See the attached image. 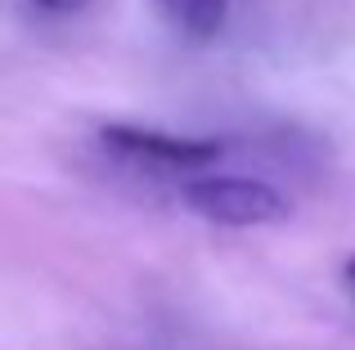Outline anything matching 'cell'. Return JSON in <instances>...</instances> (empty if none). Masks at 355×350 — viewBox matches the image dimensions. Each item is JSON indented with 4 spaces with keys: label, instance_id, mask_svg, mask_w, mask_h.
<instances>
[{
    "label": "cell",
    "instance_id": "obj_1",
    "mask_svg": "<svg viewBox=\"0 0 355 350\" xmlns=\"http://www.w3.org/2000/svg\"><path fill=\"white\" fill-rule=\"evenodd\" d=\"M180 202L207 225L261 229L293 216V202L257 175H198L180 184Z\"/></svg>",
    "mask_w": 355,
    "mask_h": 350
},
{
    "label": "cell",
    "instance_id": "obj_2",
    "mask_svg": "<svg viewBox=\"0 0 355 350\" xmlns=\"http://www.w3.org/2000/svg\"><path fill=\"white\" fill-rule=\"evenodd\" d=\"M99 144H104L117 162H126V167L162 171V175L202 171V167L225 158V144L220 140L166 135V131H148V126H104V131H99Z\"/></svg>",
    "mask_w": 355,
    "mask_h": 350
},
{
    "label": "cell",
    "instance_id": "obj_3",
    "mask_svg": "<svg viewBox=\"0 0 355 350\" xmlns=\"http://www.w3.org/2000/svg\"><path fill=\"white\" fill-rule=\"evenodd\" d=\"M157 9L189 41H211L230 18V0H157Z\"/></svg>",
    "mask_w": 355,
    "mask_h": 350
},
{
    "label": "cell",
    "instance_id": "obj_4",
    "mask_svg": "<svg viewBox=\"0 0 355 350\" xmlns=\"http://www.w3.org/2000/svg\"><path fill=\"white\" fill-rule=\"evenodd\" d=\"M36 9H45V14H77L86 0H32Z\"/></svg>",
    "mask_w": 355,
    "mask_h": 350
},
{
    "label": "cell",
    "instance_id": "obj_5",
    "mask_svg": "<svg viewBox=\"0 0 355 350\" xmlns=\"http://www.w3.org/2000/svg\"><path fill=\"white\" fill-rule=\"evenodd\" d=\"M342 279H347V288L355 292V256H347V265H342Z\"/></svg>",
    "mask_w": 355,
    "mask_h": 350
}]
</instances>
